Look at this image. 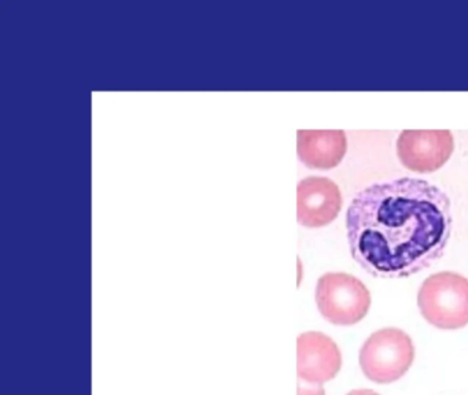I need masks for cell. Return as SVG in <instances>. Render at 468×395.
I'll list each match as a JSON object with an SVG mask.
<instances>
[{
	"mask_svg": "<svg viewBox=\"0 0 468 395\" xmlns=\"http://www.w3.org/2000/svg\"><path fill=\"white\" fill-rule=\"evenodd\" d=\"M356 262L375 277L401 279L430 268L448 246L451 200L434 184L402 177L357 192L346 213Z\"/></svg>",
	"mask_w": 468,
	"mask_h": 395,
	"instance_id": "cell-1",
	"label": "cell"
},
{
	"mask_svg": "<svg viewBox=\"0 0 468 395\" xmlns=\"http://www.w3.org/2000/svg\"><path fill=\"white\" fill-rule=\"evenodd\" d=\"M418 306L427 323L440 329L468 324V279L454 272L427 277L418 294Z\"/></svg>",
	"mask_w": 468,
	"mask_h": 395,
	"instance_id": "cell-2",
	"label": "cell"
},
{
	"mask_svg": "<svg viewBox=\"0 0 468 395\" xmlns=\"http://www.w3.org/2000/svg\"><path fill=\"white\" fill-rule=\"evenodd\" d=\"M415 346L410 335L399 328L374 332L360 350V368L366 378L378 384L399 380L412 367Z\"/></svg>",
	"mask_w": 468,
	"mask_h": 395,
	"instance_id": "cell-3",
	"label": "cell"
},
{
	"mask_svg": "<svg viewBox=\"0 0 468 395\" xmlns=\"http://www.w3.org/2000/svg\"><path fill=\"white\" fill-rule=\"evenodd\" d=\"M316 304L325 320L335 326H355L368 315L371 294L349 273H325L317 280Z\"/></svg>",
	"mask_w": 468,
	"mask_h": 395,
	"instance_id": "cell-4",
	"label": "cell"
},
{
	"mask_svg": "<svg viewBox=\"0 0 468 395\" xmlns=\"http://www.w3.org/2000/svg\"><path fill=\"white\" fill-rule=\"evenodd\" d=\"M449 131H404L397 140V154L407 169L431 173L441 169L453 153Z\"/></svg>",
	"mask_w": 468,
	"mask_h": 395,
	"instance_id": "cell-5",
	"label": "cell"
},
{
	"mask_svg": "<svg viewBox=\"0 0 468 395\" xmlns=\"http://www.w3.org/2000/svg\"><path fill=\"white\" fill-rule=\"evenodd\" d=\"M342 367L338 345L322 332H303L297 339L298 378L322 386L333 380Z\"/></svg>",
	"mask_w": 468,
	"mask_h": 395,
	"instance_id": "cell-6",
	"label": "cell"
},
{
	"mask_svg": "<svg viewBox=\"0 0 468 395\" xmlns=\"http://www.w3.org/2000/svg\"><path fill=\"white\" fill-rule=\"evenodd\" d=\"M341 208V191L330 178L311 176L298 183L297 219L303 227H325L338 217Z\"/></svg>",
	"mask_w": 468,
	"mask_h": 395,
	"instance_id": "cell-7",
	"label": "cell"
},
{
	"mask_svg": "<svg viewBox=\"0 0 468 395\" xmlns=\"http://www.w3.org/2000/svg\"><path fill=\"white\" fill-rule=\"evenodd\" d=\"M347 150L344 131H298V158L311 169L328 170L338 166Z\"/></svg>",
	"mask_w": 468,
	"mask_h": 395,
	"instance_id": "cell-8",
	"label": "cell"
},
{
	"mask_svg": "<svg viewBox=\"0 0 468 395\" xmlns=\"http://www.w3.org/2000/svg\"><path fill=\"white\" fill-rule=\"evenodd\" d=\"M298 395H325V391L322 386L316 387V389H303V387H298Z\"/></svg>",
	"mask_w": 468,
	"mask_h": 395,
	"instance_id": "cell-9",
	"label": "cell"
},
{
	"mask_svg": "<svg viewBox=\"0 0 468 395\" xmlns=\"http://www.w3.org/2000/svg\"><path fill=\"white\" fill-rule=\"evenodd\" d=\"M346 395H379L377 391H374V390H367V389H361V390H353V391H350L349 394Z\"/></svg>",
	"mask_w": 468,
	"mask_h": 395,
	"instance_id": "cell-10",
	"label": "cell"
}]
</instances>
